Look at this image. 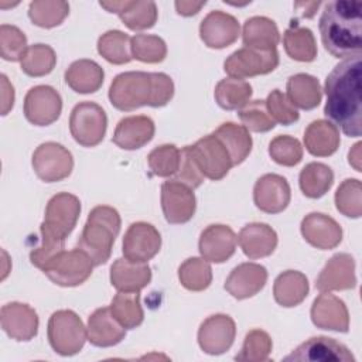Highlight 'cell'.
I'll list each match as a JSON object with an SVG mask.
<instances>
[{
  "instance_id": "ffe728a7",
  "label": "cell",
  "mask_w": 362,
  "mask_h": 362,
  "mask_svg": "<svg viewBox=\"0 0 362 362\" xmlns=\"http://www.w3.org/2000/svg\"><path fill=\"white\" fill-rule=\"evenodd\" d=\"M356 286L355 260L349 253L334 255L315 280V287L321 293L335 290H349Z\"/></svg>"
},
{
  "instance_id": "cb8c5ba5",
  "label": "cell",
  "mask_w": 362,
  "mask_h": 362,
  "mask_svg": "<svg viewBox=\"0 0 362 362\" xmlns=\"http://www.w3.org/2000/svg\"><path fill=\"white\" fill-rule=\"evenodd\" d=\"M267 281V270L257 263H242L236 266L225 281V290L238 300L257 294Z\"/></svg>"
},
{
  "instance_id": "e0dca14e",
  "label": "cell",
  "mask_w": 362,
  "mask_h": 362,
  "mask_svg": "<svg viewBox=\"0 0 362 362\" xmlns=\"http://www.w3.org/2000/svg\"><path fill=\"white\" fill-rule=\"evenodd\" d=\"M240 34L238 20L225 11L214 10L208 13L199 25L201 40L206 47L221 49L232 45Z\"/></svg>"
},
{
  "instance_id": "8fae6325",
  "label": "cell",
  "mask_w": 362,
  "mask_h": 362,
  "mask_svg": "<svg viewBox=\"0 0 362 362\" xmlns=\"http://www.w3.org/2000/svg\"><path fill=\"white\" fill-rule=\"evenodd\" d=\"M191 151L201 173L209 180H222L233 167L228 150L214 133L204 136L192 144Z\"/></svg>"
},
{
  "instance_id": "6f0895ef",
  "label": "cell",
  "mask_w": 362,
  "mask_h": 362,
  "mask_svg": "<svg viewBox=\"0 0 362 362\" xmlns=\"http://www.w3.org/2000/svg\"><path fill=\"white\" fill-rule=\"evenodd\" d=\"M320 1H307V3H296L294 4V7L296 8H303V10H300V11H303V16L304 17H313L314 14H315V11H317V8L320 7Z\"/></svg>"
},
{
  "instance_id": "db71d44e",
  "label": "cell",
  "mask_w": 362,
  "mask_h": 362,
  "mask_svg": "<svg viewBox=\"0 0 362 362\" xmlns=\"http://www.w3.org/2000/svg\"><path fill=\"white\" fill-rule=\"evenodd\" d=\"M14 105V89L6 75H1V115H7Z\"/></svg>"
},
{
  "instance_id": "816d5d0a",
  "label": "cell",
  "mask_w": 362,
  "mask_h": 362,
  "mask_svg": "<svg viewBox=\"0 0 362 362\" xmlns=\"http://www.w3.org/2000/svg\"><path fill=\"white\" fill-rule=\"evenodd\" d=\"M264 102L272 119L274 122H279L283 126L293 124L300 117L297 109L290 103L287 96L279 89L272 90Z\"/></svg>"
},
{
  "instance_id": "e575fe53",
  "label": "cell",
  "mask_w": 362,
  "mask_h": 362,
  "mask_svg": "<svg viewBox=\"0 0 362 362\" xmlns=\"http://www.w3.org/2000/svg\"><path fill=\"white\" fill-rule=\"evenodd\" d=\"M283 44L287 55L294 61L311 62L317 57V44L313 31L298 25L297 21H291L290 27L284 31Z\"/></svg>"
},
{
  "instance_id": "836d02e7",
  "label": "cell",
  "mask_w": 362,
  "mask_h": 362,
  "mask_svg": "<svg viewBox=\"0 0 362 362\" xmlns=\"http://www.w3.org/2000/svg\"><path fill=\"white\" fill-rule=\"evenodd\" d=\"M322 98V89L315 76L296 74L287 81V99L293 106L304 110L317 107Z\"/></svg>"
},
{
  "instance_id": "f5cc1de1",
  "label": "cell",
  "mask_w": 362,
  "mask_h": 362,
  "mask_svg": "<svg viewBox=\"0 0 362 362\" xmlns=\"http://www.w3.org/2000/svg\"><path fill=\"white\" fill-rule=\"evenodd\" d=\"M174 177V180L185 184L191 189L198 188L202 184L205 177L195 161V157L191 151V146H185L182 150H180V167Z\"/></svg>"
},
{
  "instance_id": "60d3db41",
  "label": "cell",
  "mask_w": 362,
  "mask_h": 362,
  "mask_svg": "<svg viewBox=\"0 0 362 362\" xmlns=\"http://www.w3.org/2000/svg\"><path fill=\"white\" fill-rule=\"evenodd\" d=\"M69 14V4L66 1L35 0L28 6L30 20L42 28H52L59 25Z\"/></svg>"
},
{
  "instance_id": "f35d334b",
  "label": "cell",
  "mask_w": 362,
  "mask_h": 362,
  "mask_svg": "<svg viewBox=\"0 0 362 362\" xmlns=\"http://www.w3.org/2000/svg\"><path fill=\"white\" fill-rule=\"evenodd\" d=\"M252 86L243 79L225 78L215 86V100L225 110H238L249 103Z\"/></svg>"
},
{
  "instance_id": "d4e9b609",
  "label": "cell",
  "mask_w": 362,
  "mask_h": 362,
  "mask_svg": "<svg viewBox=\"0 0 362 362\" xmlns=\"http://www.w3.org/2000/svg\"><path fill=\"white\" fill-rule=\"evenodd\" d=\"M103 8L119 14L126 27L133 31L151 28L157 21V6L154 1H100Z\"/></svg>"
},
{
  "instance_id": "681fc988",
  "label": "cell",
  "mask_w": 362,
  "mask_h": 362,
  "mask_svg": "<svg viewBox=\"0 0 362 362\" xmlns=\"http://www.w3.org/2000/svg\"><path fill=\"white\" fill-rule=\"evenodd\" d=\"M239 119L247 130L266 133L276 126V122L269 115L264 100H252L239 109Z\"/></svg>"
},
{
  "instance_id": "4316f807",
  "label": "cell",
  "mask_w": 362,
  "mask_h": 362,
  "mask_svg": "<svg viewBox=\"0 0 362 362\" xmlns=\"http://www.w3.org/2000/svg\"><path fill=\"white\" fill-rule=\"evenodd\" d=\"M238 242L242 252L249 259L270 256L277 246V233L267 223L253 222L243 226L239 232Z\"/></svg>"
},
{
  "instance_id": "44dd1931",
  "label": "cell",
  "mask_w": 362,
  "mask_h": 362,
  "mask_svg": "<svg viewBox=\"0 0 362 362\" xmlns=\"http://www.w3.org/2000/svg\"><path fill=\"white\" fill-rule=\"evenodd\" d=\"M301 235L314 247L329 250L342 240V228L331 216L321 212H311L301 221Z\"/></svg>"
},
{
  "instance_id": "4dcf8cb0",
  "label": "cell",
  "mask_w": 362,
  "mask_h": 362,
  "mask_svg": "<svg viewBox=\"0 0 362 362\" xmlns=\"http://www.w3.org/2000/svg\"><path fill=\"white\" fill-rule=\"evenodd\" d=\"M308 279L297 270H286L277 276L273 284V296L277 304L283 307H296L304 301L308 294Z\"/></svg>"
},
{
  "instance_id": "52a82bcc",
  "label": "cell",
  "mask_w": 362,
  "mask_h": 362,
  "mask_svg": "<svg viewBox=\"0 0 362 362\" xmlns=\"http://www.w3.org/2000/svg\"><path fill=\"white\" fill-rule=\"evenodd\" d=\"M93 266L90 257L78 247L55 255L41 270L52 283L62 287H75L90 277Z\"/></svg>"
},
{
  "instance_id": "83f0119b",
  "label": "cell",
  "mask_w": 362,
  "mask_h": 362,
  "mask_svg": "<svg viewBox=\"0 0 362 362\" xmlns=\"http://www.w3.org/2000/svg\"><path fill=\"white\" fill-rule=\"evenodd\" d=\"M88 341L100 348L117 345L126 335L119 321L112 315L110 307H102L92 313L88 320Z\"/></svg>"
},
{
  "instance_id": "5b68a950",
  "label": "cell",
  "mask_w": 362,
  "mask_h": 362,
  "mask_svg": "<svg viewBox=\"0 0 362 362\" xmlns=\"http://www.w3.org/2000/svg\"><path fill=\"white\" fill-rule=\"evenodd\" d=\"M119 230V212L112 206L98 205L88 215L78 240V247L90 257L95 266L105 264L112 255V247Z\"/></svg>"
},
{
  "instance_id": "f907efd6",
  "label": "cell",
  "mask_w": 362,
  "mask_h": 362,
  "mask_svg": "<svg viewBox=\"0 0 362 362\" xmlns=\"http://www.w3.org/2000/svg\"><path fill=\"white\" fill-rule=\"evenodd\" d=\"M269 154L277 164L294 167L303 158V147L291 136H276L269 144Z\"/></svg>"
},
{
  "instance_id": "74e56055",
  "label": "cell",
  "mask_w": 362,
  "mask_h": 362,
  "mask_svg": "<svg viewBox=\"0 0 362 362\" xmlns=\"http://www.w3.org/2000/svg\"><path fill=\"white\" fill-rule=\"evenodd\" d=\"M110 313L123 328L133 329L139 327L144 318L140 294L137 291H119L110 303Z\"/></svg>"
},
{
  "instance_id": "2e32d148",
  "label": "cell",
  "mask_w": 362,
  "mask_h": 362,
  "mask_svg": "<svg viewBox=\"0 0 362 362\" xmlns=\"http://www.w3.org/2000/svg\"><path fill=\"white\" fill-rule=\"evenodd\" d=\"M235 335V321L226 314H215L201 324L198 329V344L205 354L221 355L232 346Z\"/></svg>"
},
{
  "instance_id": "277c9868",
  "label": "cell",
  "mask_w": 362,
  "mask_h": 362,
  "mask_svg": "<svg viewBox=\"0 0 362 362\" xmlns=\"http://www.w3.org/2000/svg\"><path fill=\"white\" fill-rule=\"evenodd\" d=\"M81 214V201L69 192L54 195L45 209V218L41 223V242L31 250V263L42 269L55 255L64 250L65 239L74 230Z\"/></svg>"
},
{
  "instance_id": "d6a6232c",
  "label": "cell",
  "mask_w": 362,
  "mask_h": 362,
  "mask_svg": "<svg viewBox=\"0 0 362 362\" xmlns=\"http://www.w3.org/2000/svg\"><path fill=\"white\" fill-rule=\"evenodd\" d=\"M243 45L253 49H276L280 41L277 25L273 20L262 16L250 17L243 24Z\"/></svg>"
},
{
  "instance_id": "5bb4252c",
  "label": "cell",
  "mask_w": 362,
  "mask_h": 362,
  "mask_svg": "<svg viewBox=\"0 0 362 362\" xmlns=\"http://www.w3.org/2000/svg\"><path fill=\"white\" fill-rule=\"evenodd\" d=\"M161 247L160 232L147 222H134L123 238V255L134 263H146L153 259Z\"/></svg>"
},
{
  "instance_id": "f1b7e54d",
  "label": "cell",
  "mask_w": 362,
  "mask_h": 362,
  "mask_svg": "<svg viewBox=\"0 0 362 362\" xmlns=\"http://www.w3.org/2000/svg\"><path fill=\"white\" fill-rule=\"evenodd\" d=\"M151 280V269L146 263H134L126 257L116 259L110 267V283L117 291H140Z\"/></svg>"
},
{
  "instance_id": "ab89813d",
  "label": "cell",
  "mask_w": 362,
  "mask_h": 362,
  "mask_svg": "<svg viewBox=\"0 0 362 362\" xmlns=\"http://www.w3.org/2000/svg\"><path fill=\"white\" fill-rule=\"evenodd\" d=\"M132 38L119 30H109L98 40V52L110 64L123 65L133 59Z\"/></svg>"
},
{
  "instance_id": "11a10c76",
  "label": "cell",
  "mask_w": 362,
  "mask_h": 362,
  "mask_svg": "<svg viewBox=\"0 0 362 362\" xmlns=\"http://www.w3.org/2000/svg\"><path fill=\"white\" fill-rule=\"evenodd\" d=\"M204 6H205V0L204 1H191V0L175 1L177 13L184 16V17H189V16L197 14Z\"/></svg>"
},
{
  "instance_id": "d590c367",
  "label": "cell",
  "mask_w": 362,
  "mask_h": 362,
  "mask_svg": "<svg viewBox=\"0 0 362 362\" xmlns=\"http://www.w3.org/2000/svg\"><path fill=\"white\" fill-rule=\"evenodd\" d=\"M214 134L221 140V143L228 150L233 165L243 163L245 158L249 156L252 150V137L245 126L226 122L222 123L214 132Z\"/></svg>"
},
{
  "instance_id": "ba28073f",
  "label": "cell",
  "mask_w": 362,
  "mask_h": 362,
  "mask_svg": "<svg viewBox=\"0 0 362 362\" xmlns=\"http://www.w3.org/2000/svg\"><path fill=\"white\" fill-rule=\"evenodd\" d=\"M106 127V113L102 106L95 102H81L71 112V134L74 140L83 147L98 146L105 137Z\"/></svg>"
},
{
  "instance_id": "ac0fdd59",
  "label": "cell",
  "mask_w": 362,
  "mask_h": 362,
  "mask_svg": "<svg viewBox=\"0 0 362 362\" xmlns=\"http://www.w3.org/2000/svg\"><path fill=\"white\" fill-rule=\"evenodd\" d=\"M291 192L287 180L279 174L262 175L253 188L255 205L266 214H279L290 204Z\"/></svg>"
},
{
  "instance_id": "9f6ffc18",
  "label": "cell",
  "mask_w": 362,
  "mask_h": 362,
  "mask_svg": "<svg viewBox=\"0 0 362 362\" xmlns=\"http://www.w3.org/2000/svg\"><path fill=\"white\" fill-rule=\"evenodd\" d=\"M361 147H362V143H356L349 154H348V160H349V164L356 170V171H361Z\"/></svg>"
},
{
  "instance_id": "f546056e",
  "label": "cell",
  "mask_w": 362,
  "mask_h": 362,
  "mask_svg": "<svg viewBox=\"0 0 362 362\" xmlns=\"http://www.w3.org/2000/svg\"><path fill=\"white\" fill-rule=\"evenodd\" d=\"M304 144L310 154L328 157L339 147L338 127L329 120H314L305 129Z\"/></svg>"
},
{
  "instance_id": "7c38bea8",
  "label": "cell",
  "mask_w": 362,
  "mask_h": 362,
  "mask_svg": "<svg viewBox=\"0 0 362 362\" xmlns=\"http://www.w3.org/2000/svg\"><path fill=\"white\" fill-rule=\"evenodd\" d=\"M61 110V95L52 86H34L24 98L25 119L35 126H48L54 123L59 117Z\"/></svg>"
},
{
  "instance_id": "6da1fadb",
  "label": "cell",
  "mask_w": 362,
  "mask_h": 362,
  "mask_svg": "<svg viewBox=\"0 0 362 362\" xmlns=\"http://www.w3.org/2000/svg\"><path fill=\"white\" fill-rule=\"evenodd\" d=\"M361 79V57L344 59L325 79L324 115L349 137H359L362 133Z\"/></svg>"
},
{
  "instance_id": "b9f144b4",
  "label": "cell",
  "mask_w": 362,
  "mask_h": 362,
  "mask_svg": "<svg viewBox=\"0 0 362 362\" xmlns=\"http://www.w3.org/2000/svg\"><path fill=\"white\" fill-rule=\"evenodd\" d=\"M180 283L189 291H202L212 281V269L202 257H189L178 267Z\"/></svg>"
},
{
  "instance_id": "c3c4849f",
  "label": "cell",
  "mask_w": 362,
  "mask_h": 362,
  "mask_svg": "<svg viewBox=\"0 0 362 362\" xmlns=\"http://www.w3.org/2000/svg\"><path fill=\"white\" fill-rule=\"evenodd\" d=\"M27 37L24 33L10 24L0 25V54L6 61H21L27 51Z\"/></svg>"
},
{
  "instance_id": "9c48e42d",
  "label": "cell",
  "mask_w": 362,
  "mask_h": 362,
  "mask_svg": "<svg viewBox=\"0 0 362 362\" xmlns=\"http://www.w3.org/2000/svg\"><path fill=\"white\" fill-rule=\"evenodd\" d=\"M279 65V54L276 49H253L243 47L232 52L225 64V72L235 79H245L256 75H266Z\"/></svg>"
},
{
  "instance_id": "f6af8a7d",
  "label": "cell",
  "mask_w": 362,
  "mask_h": 362,
  "mask_svg": "<svg viewBox=\"0 0 362 362\" xmlns=\"http://www.w3.org/2000/svg\"><path fill=\"white\" fill-rule=\"evenodd\" d=\"M132 57L147 64H157L164 61L167 55V45L163 38L151 34H136L132 38Z\"/></svg>"
},
{
  "instance_id": "8d00e7d4",
  "label": "cell",
  "mask_w": 362,
  "mask_h": 362,
  "mask_svg": "<svg viewBox=\"0 0 362 362\" xmlns=\"http://www.w3.org/2000/svg\"><path fill=\"white\" fill-rule=\"evenodd\" d=\"M334 182L332 170L322 163L307 164L298 177L300 189L308 198H321L328 192Z\"/></svg>"
},
{
  "instance_id": "d6986e66",
  "label": "cell",
  "mask_w": 362,
  "mask_h": 362,
  "mask_svg": "<svg viewBox=\"0 0 362 362\" xmlns=\"http://www.w3.org/2000/svg\"><path fill=\"white\" fill-rule=\"evenodd\" d=\"M1 328L16 341H30L38 332V315L24 303H8L0 311Z\"/></svg>"
},
{
  "instance_id": "7402d4cb",
  "label": "cell",
  "mask_w": 362,
  "mask_h": 362,
  "mask_svg": "<svg viewBox=\"0 0 362 362\" xmlns=\"http://www.w3.org/2000/svg\"><path fill=\"white\" fill-rule=\"evenodd\" d=\"M311 321L321 329L337 332H348L349 329V314L345 303L329 293H322L314 300Z\"/></svg>"
},
{
  "instance_id": "1f68e13d",
  "label": "cell",
  "mask_w": 362,
  "mask_h": 362,
  "mask_svg": "<svg viewBox=\"0 0 362 362\" xmlns=\"http://www.w3.org/2000/svg\"><path fill=\"white\" fill-rule=\"evenodd\" d=\"M105 72L92 59H78L65 72V82L76 93H93L103 83Z\"/></svg>"
},
{
  "instance_id": "3957f363",
  "label": "cell",
  "mask_w": 362,
  "mask_h": 362,
  "mask_svg": "<svg viewBox=\"0 0 362 362\" xmlns=\"http://www.w3.org/2000/svg\"><path fill=\"white\" fill-rule=\"evenodd\" d=\"M174 96V83L167 74L130 71L119 74L109 88L110 103L123 112L141 106L161 107Z\"/></svg>"
},
{
  "instance_id": "9a60e30c",
  "label": "cell",
  "mask_w": 362,
  "mask_h": 362,
  "mask_svg": "<svg viewBox=\"0 0 362 362\" xmlns=\"http://www.w3.org/2000/svg\"><path fill=\"white\" fill-rule=\"evenodd\" d=\"M161 208L167 222L185 223L195 214V195L185 184L168 180L161 185Z\"/></svg>"
},
{
  "instance_id": "4fadbf2b",
  "label": "cell",
  "mask_w": 362,
  "mask_h": 362,
  "mask_svg": "<svg viewBox=\"0 0 362 362\" xmlns=\"http://www.w3.org/2000/svg\"><path fill=\"white\" fill-rule=\"evenodd\" d=\"M284 361L296 362H355L351 351L328 337H313L298 345Z\"/></svg>"
},
{
  "instance_id": "7a4b0ae2",
  "label": "cell",
  "mask_w": 362,
  "mask_h": 362,
  "mask_svg": "<svg viewBox=\"0 0 362 362\" xmlns=\"http://www.w3.org/2000/svg\"><path fill=\"white\" fill-rule=\"evenodd\" d=\"M320 34L324 48L335 58L361 57L362 3L337 0L325 4L320 17Z\"/></svg>"
},
{
  "instance_id": "8992f818",
  "label": "cell",
  "mask_w": 362,
  "mask_h": 362,
  "mask_svg": "<svg viewBox=\"0 0 362 362\" xmlns=\"http://www.w3.org/2000/svg\"><path fill=\"white\" fill-rule=\"evenodd\" d=\"M47 334L51 348L62 356L78 354L88 338L82 320L72 310L55 311L49 317Z\"/></svg>"
},
{
  "instance_id": "603a6c76",
  "label": "cell",
  "mask_w": 362,
  "mask_h": 362,
  "mask_svg": "<svg viewBox=\"0 0 362 362\" xmlns=\"http://www.w3.org/2000/svg\"><path fill=\"white\" fill-rule=\"evenodd\" d=\"M238 238L226 225H209L199 236V253L206 262L223 263L236 249Z\"/></svg>"
},
{
  "instance_id": "bcb514c9",
  "label": "cell",
  "mask_w": 362,
  "mask_h": 362,
  "mask_svg": "<svg viewBox=\"0 0 362 362\" xmlns=\"http://www.w3.org/2000/svg\"><path fill=\"white\" fill-rule=\"evenodd\" d=\"M147 163L154 175L173 177L180 167V150L174 144L158 146L150 151Z\"/></svg>"
},
{
  "instance_id": "7dc6e473",
  "label": "cell",
  "mask_w": 362,
  "mask_h": 362,
  "mask_svg": "<svg viewBox=\"0 0 362 362\" xmlns=\"http://www.w3.org/2000/svg\"><path fill=\"white\" fill-rule=\"evenodd\" d=\"M272 338L263 329H252L246 334L240 352L235 356L236 361L263 362L269 359L272 352Z\"/></svg>"
},
{
  "instance_id": "ee69618b",
  "label": "cell",
  "mask_w": 362,
  "mask_h": 362,
  "mask_svg": "<svg viewBox=\"0 0 362 362\" xmlns=\"http://www.w3.org/2000/svg\"><path fill=\"white\" fill-rule=\"evenodd\" d=\"M337 209L348 218L362 215V184L356 178L344 180L335 192Z\"/></svg>"
},
{
  "instance_id": "484cf974",
  "label": "cell",
  "mask_w": 362,
  "mask_h": 362,
  "mask_svg": "<svg viewBox=\"0 0 362 362\" xmlns=\"http://www.w3.org/2000/svg\"><path fill=\"white\" fill-rule=\"evenodd\" d=\"M154 132V122L148 116H129L117 123L112 141L120 148L136 150L146 146Z\"/></svg>"
},
{
  "instance_id": "7bdbcfd3",
  "label": "cell",
  "mask_w": 362,
  "mask_h": 362,
  "mask_svg": "<svg viewBox=\"0 0 362 362\" xmlns=\"http://www.w3.org/2000/svg\"><path fill=\"white\" fill-rule=\"evenodd\" d=\"M57 64L55 51L47 44H34L27 48L23 59L21 69L28 76L48 75Z\"/></svg>"
},
{
  "instance_id": "30bf717a",
  "label": "cell",
  "mask_w": 362,
  "mask_h": 362,
  "mask_svg": "<svg viewBox=\"0 0 362 362\" xmlns=\"http://www.w3.org/2000/svg\"><path fill=\"white\" fill-rule=\"evenodd\" d=\"M33 168L45 182L61 181L72 173L74 158L68 148L55 141L40 144L33 154Z\"/></svg>"
}]
</instances>
